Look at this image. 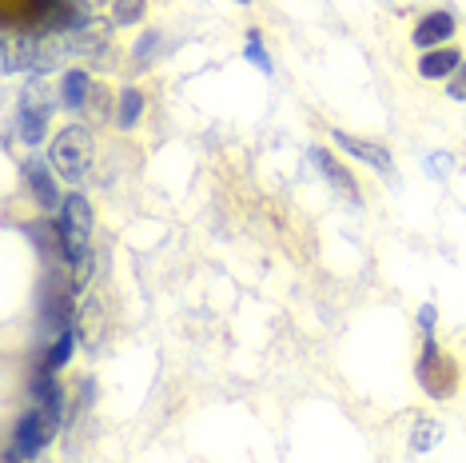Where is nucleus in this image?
Segmentation results:
<instances>
[{
  "mask_svg": "<svg viewBox=\"0 0 466 463\" xmlns=\"http://www.w3.org/2000/svg\"><path fill=\"white\" fill-rule=\"evenodd\" d=\"M92 152H96L92 132L80 129V124H68V129H60L56 136H52L48 164L65 184H80L84 172H88V164H92Z\"/></svg>",
  "mask_w": 466,
  "mask_h": 463,
  "instance_id": "obj_3",
  "label": "nucleus"
},
{
  "mask_svg": "<svg viewBox=\"0 0 466 463\" xmlns=\"http://www.w3.org/2000/svg\"><path fill=\"white\" fill-rule=\"evenodd\" d=\"M120 100V97H112V88L104 80H96L92 84V92H88V104H84V112H88V124L92 129H100V124H108L112 116H116V108L112 104Z\"/></svg>",
  "mask_w": 466,
  "mask_h": 463,
  "instance_id": "obj_15",
  "label": "nucleus"
},
{
  "mask_svg": "<svg viewBox=\"0 0 466 463\" xmlns=\"http://www.w3.org/2000/svg\"><path fill=\"white\" fill-rule=\"evenodd\" d=\"M454 28H459V20H454V13H447V8H434V13L419 16V25L410 28V45L422 48V52L442 48V45H451Z\"/></svg>",
  "mask_w": 466,
  "mask_h": 463,
  "instance_id": "obj_7",
  "label": "nucleus"
},
{
  "mask_svg": "<svg viewBox=\"0 0 466 463\" xmlns=\"http://www.w3.org/2000/svg\"><path fill=\"white\" fill-rule=\"evenodd\" d=\"M434 320H439V315H434V308L427 304V308L419 312V324H422V335H434Z\"/></svg>",
  "mask_w": 466,
  "mask_h": 463,
  "instance_id": "obj_24",
  "label": "nucleus"
},
{
  "mask_svg": "<svg viewBox=\"0 0 466 463\" xmlns=\"http://www.w3.org/2000/svg\"><path fill=\"white\" fill-rule=\"evenodd\" d=\"M92 80L84 68H68L65 77H60V108H72V112H80L84 104H88V92H92Z\"/></svg>",
  "mask_w": 466,
  "mask_h": 463,
  "instance_id": "obj_13",
  "label": "nucleus"
},
{
  "mask_svg": "<svg viewBox=\"0 0 466 463\" xmlns=\"http://www.w3.org/2000/svg\"><path fill=\"white\" fill-rule=\"evenodd\" d=\"M239 5H251V0H239Z\"/></svg>",
  "mask_w": 466,
  "mask_h": 463,
  "instance_id": "obj_27",
  "label": "nucleus"
},
{
  "mask_svg": "<svg viewBox=\"0 0 466 463\" xmlns=\"http://www.w3.org/2000/svg\"><path fill=\"white\" fill-rule=\"evenodd\" d=\"M92 232H96L92 204L80 192L65 196V208H60V236H65V264L72 268L76 288H84V283L92 280Z\"/></svg>",
  "mask_w": 466,
  "mask_h": 463,
  "instance_id": "obj_1",
  "label": "nucleus"
},
{
  "mask_svg": "<svg viewBox=\"0 0 466 463\" xmlns=\"http://www.w3.org/2000/svg\"><path fill=\"white\" fill-rule=\"evenodd\" d=\"M439 444H442V424L431 416H419L415 424H410V451H415V456H427V451L439 448Z\"/></svg>",
  "mask_w": 466,
  "mask_h": 463,
  "instance_id": "obj_16",
  "label": "nucleus"
},
{
  "mask_svg": "<svg viewBox=\"0 0 466 463\" xmlns=\"http://www.w3.org/2000/svg\"><path fill=\"white\" fill-rule=\"evenodd\" d=\"M147 16V0H112V20L116 28H132Z\"/></svg>",
  "mask_w": 466,
  "mask_h": 463,
  "instance_id": "obj_19",
  "label": "nucleus"
},
{
  "mask_svg": "<svg viewBox=\"0 0 466 463\" xmlns=\"http://www.w3.org/2000/svg\"><path fill=\"white\" fill-rule=\"evenodd\" d=\"M72 292H80L76 280L65 276V272H56V264H52L45 288H40V315H45L48 328H56V332L72 328V315H76V300H72Z\"/></svg>",
  "mask_w": 466,
  "mask_h": 463,
  "instance_id": "obj_4",
  "label": "nucleus"
},
{
  "mask_svg": "<svg viewBox=\"0 0 466 463\" xmlns=\"http://www.w3.org/2000/svg\"><path fill=\"white\" fill-rule=\"evenodd\" d=\"M112 25H116V20H100V16H92V20H84V25L68 28V36H65V52H80V57H88V52L104 48V45H108V36H112Z\"/></svg>",
  "mask_w": 466,
  "mask_h": 463,
  "instance_id": "obj_10",
  "label": "nucleus"
},
{
  "mask_svg": "<svg viewBox=\"0 0 466 463\" xmlns=\"http://www.w3.org/2000/svg\"><path fill=\"white\" fill-rule=\"evenodd\" d=\"M156 45H160V36H156V33H144L140 45H136V60H140V65H147V60H152V52H156Z\"/></svg>",
  "mask_w": 466,
  "mask_h": 463,
  "instance_id": "obj_23",
  "label": "nucleus"
},
{
  "mask_svg": "<svg viewBox=\"0 0 466 463\" xmlns=\"http://www.w3.org/2000/svg\"><path fill=\"white\" fill-rule=\"evenodd\" d=\"M243 57L251 60L259 72H271V57H268V48H263V36L259 33H248V45H243Z\"/></svg>",
  "mask_w": 466,
  "mask_h": 463,
  "instance_id": "obj_21",
  "label": "nucleus"
},
{
  "mask_svg": "<svg viewBox=\"0 0 466 463\" xmlns=\"http://www.w3.org/2000/svg\"><path fill=\"white\" fill-rule=\"evenodd\" d=\"M56 431H60V419H56V416L40 412V407H28V412L16 419L13 439H8V444H13L25 459H36L40 451H45L52 439H56Z\"/></svg>",
  "mask_w": 466,
  "mask_h": 463,
  "instance_id": "obj_5",
  "label": "nucleus"
},
{
  "mask_svg": "<svg viewBox=\"0 0 466 463\" xmlns=\"http://www.w3.org/2000/svg\"><path fill=\"white\" fill-rule=\"evenodd\" d=\"M20 140L25 144H40L45 140V112H33L20 104Z\"/></svg>",
  "mask_w": 466,
  "mask_h": 463,
  "instance_id": "obj_20",
  "label": "nucleus"
},
{
  "mask_svg": "<svg viewBox=\"0 0 466 463\" xmlns=\"http://www.w3.org/2000/svg\"><path fill=\"white\" fill-rule=\"evenodd\" d=\"M72 328H76V335H80V344L88 347H100V340H104V312H100V304L92 300V296H84V304L76 308V320H72Z\"/></svg>",
  "mask_w": 466,
  "mask_h": 463,
  "instance_id": "obj_12",
  "label": "nucleus"
},
{
  "mask_svg": "<svg viewBox=\"0 0 466 463\" xmlns=\"http://www.w3.org/2000/svg\"><path fill=\"white\" fill-rule=\"evenodd\" d=\"M311 164L319 168V176H323V180L335 188L339 196L347 200V204H363V192H359L355 172H351V168H347L343 160H339V156H335L331 149H323V144H315V149H311Z\"/></svg>",
  "mask_w": 466,
  "mask_h": 463,
  "instance_id": "obj_6",
  "label": "nucleus"
},
{
  "mask_svg": "<svg viewBox=\"0 0 466 463\" xmlns=\"http://www.w3.org/2000/svg\"><path fill=\"white\" fill-rule=\"evenodd\" d=\"M0 463H28V459L20 456V451H16L13 444H8V448H5V456H0Z\"/></svg>",
  "mask_w": 466,
  "mask_h": 463,
  "instance_id": "obj_26",
  "label": "nucleus"
},
{
  "mask_svg": "<svg viewBox=\"0 0 466 463\" xmlns=\"http://www.w3.org/2000/svg\"><path fill=\"white\" fill-rule=\"evenodd\" d=\"M28 240L36 244L40 260H48V268H52V260H65V236H60V224L52 228L48 220H36V224H28Z\"/></svg>",
  "mask_w": 466,
  "mask_h": 463,
  "instance_id": "obj_14",
  "label": "nucleus"
},
{
  "mask_svg": "<svg viewBox=\"0 0 466 463\" xmlns=\"http://www.w3.org/2000/svg\"><path fill=\"white\" fill-rule=\"evenodd\" d=\"M331 136H335V144H339V149H343L347 156H355V160L370 164L375 172H383V176H395V156H390L383 144L363 140V136H347V132H331Z\"/></svg>",
  "mask_w": 466,
  "mask_h": 463,
  "instance_id": "obj_8",
  "label": "nucleus"
},
{
  "mask_svg": "<svg viewBox=\"0 0 466 463\" xmlns=\"http://www.w3.org/2000/svg\"><path fill=\"white\" fill-rule=\"evenodd\" d=\"M447 97L451 100H466V60L454 68V77L447 80Z\"/></svg>",
  "mask_w": 466,
  "mask_h": 463,
  "instance_id": "obj_22",
  "label": "nucleus"
},
{
  "mask_svg": "<svg viewBox=\"0 0 466 463\" xmlns=\"http://www.w3.org/2000/svg\"><path fill=\"white\" fill-rule=\"evenodd\" d=\"M140 112H144V92L124 88L120 100H116V124H120V129H136V124H140Z\"/></svg>",
  "mask_w": 466,
  "mask_h": 463,
  "instance_id": "obj_18",
  "label": "nucleus"
},
{
  "mask_svg": "<svg viewBox=\"0 0 466 463\" xmlns=\"http://www.w3.org/2000/svg\"><path fill=\"white\" fill-rule=\"evenodd\" d=\"M431 172H434V176L451 172V156H431Z\"/></svg>",
  "mask_w": 466,
  "mask_h": 463,
  "instance_id": "obj_25",
  "label": "nucleus"
},
{
  "mask_svg": "<svg viewBox=\"0 0 466 463\" xmlns=\"http://www.w3.org/2000/svg\"><path fill=\"white\" fill-rule=\"evenodd\" d=\"M462 60H466L462 48H454V45L431 48V52H422V57H419V77L422 80H451L454 68H459Z\"/></svg>",
  "mask_w": 466,
  "mask_h": 463,
  "instance_id": "obj_11",
  "label": "nucleus"
},
{
  "mask_svg": "<svg viewBox=\"0 0 466 463\" xmlns=\"http://www.w3.org/2000/svg\"><path fill=\"white\" fill-rule=\"evenodd\" d=\"M25 184H28V192H33V200L45 208V212H52V208H65V204H60V184H56V172H52V164L28 160L25 164Z\"/></svg>",
  "mask_w": 466,
  "mask_h": 463,
  "instance_id": "obj_9",
  "label": "nucleus"
},
{
  "mask_svg": "<svg viewBox=\"0 0 466 463\" xmlns=\"http://www.w3.org/2000/svg\"><path fill=\"white\" fill-rule=\"evenodd\" d=\"M76 328H65L52 340V347H48V355H45V372H52V376H60L68 367V360H72V347H76Z\"/></svg>",
  "mask_w": 466,
  "mask_h": 463,
  "instance_id": "obj_17",
  "label": "nucleus"
},
{
  "mask_svg": "<svg viewBox=\"0 0 466 463\" xmlns=\"http://www.w3.org/2000/svg\"><path fill=\"white\" fill-rule=\"evenodd\" d=\"M415 380L431 399H454L459 396V384H462L459 360H454L434 335H422L419 360H415Z\"/></svg>",
  "mask_w": 466,
  "mask_h": 463,
  "instance_id": "obj_2",
  "label": "nucleus"
}]
</instances>
